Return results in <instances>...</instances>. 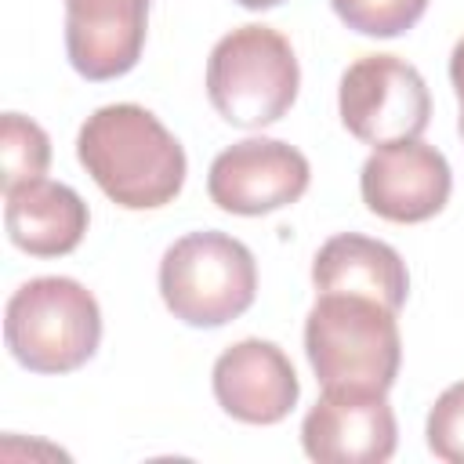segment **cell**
I'll return each instance as SVG.
<instances>
[{"mask_svg": "<svg viewBox=\"0 0 464 464\" xmlns=\"http://www.w3.org/2000/svg\"><path fill=\"white\" fill-rule=\"evenodd\" d=\"M76 156L94 185L123 210H156L185 185L181 141L134 102L94 109L80 134Z\"/></svg>", "mask_w": 464, "mask_h": 464, "instance_id": "6da1fadb", "label": "cell"}, {"mask_svg": "<svg viewBox=\"0 0 464 464\" xmlns=\"http://www.w3.org/2000/svg\"><path fill=\"white\" fill-rule=\"evenodd\" d=\"M304 352L323 388L388 392L402 362L395 312L359 294H319L304 319Z\"/></svg>", "mask_w": 464, "mask_h": 464, "instance_id": "7a4b0ae2", "label": "cell"}, {"mask_svg": "<svg viewBox=\"0 0 464 464\" xmlns=\"http://www.w3.org/2000/svg\"><path fill=\"white\" fill-rule=\"evenodd\" d=\"M4 341L11 355L33 373L80 370L102 341L98 301L69 276L29 279L4 308Z\"/></svg>", "mask_w": 464, "mask_h": 464, "instance_id": "3957f363", "label": "cell"}, {"mask_svg": "<svg viewBox=\"0 0 464 464\" xmlns=\"http://www.w3.org/2000/svg\"><path fill=\"white\" fill-rule=\"evenodd\" d=\"M301 69L290 40L272 25H239L225 33L207 58L210 105L243 130H261L286 116L297 98Z\"/></svg>", "mask_w": 464, "mask_h": 464, "instance_id": "277c9868", "label": "cell"}, {"mask_svg": "<svg viewBox=\"0 0 464 464\" xmlns=\"http://www.w3.org/2000/svg\"><path fill=\"white\" fill-rule=\"evenodd\" d=\"M160 294L188 326H225L254 304L257 265L246 243L228 232H188L160 261Z\"/></svg>", "mask_w": 464, "mask_h": 464, "instance_id": "5b68a950", "label": "cell"}, {"mask_svg": "<svg viewBox=\"0 0 464 464\" xmlns=\"http://www.w3.org/2000/svg\"><path fill=\"white\" fill-rule=\"evenodd\" d=\"M337 109L348 134L377 149L420 138L431 120V94L410 62L395 54H362L341 76Z\"/></svg>", "mask_w": 464, "mask_h": 464, "instance_id": "8992f818", "label": "cell"}, {"mask_svg": "<svg viewBox=\"0 0 464 464\" xmlns=\"http://www.w3.org/2000/svg\"><path fill=\"white\" fill-rule=\"evenodd\" d=\"M308 181L312 167L301 149L279 138H243L214 156L207 192L221 210L257 218L297 203Z\"/></svg>", "mask_w": 464, "mask_h": 464, "instance_id": "52a82bcc", "label": "cell"}, {"mask_svg": "<svg viewBox=\"0 0 464 464\" xmlns=\"http://www.w3.org/2000/svg\"><path fill=\"white\" fill-rule=\"evenodd\" d=\"M395 442V413L373 388H326L301 420V446L319 464H384Z\"/></svg>", "mask_w": 464, "mask_h": 464, "instance_id": "ba28073f", "label": "cell"}, {"mask_svg": "<svg viewBox=\"0 0 464 464\" xmlns=\"http://www.w3.org/2000/svg\"><path fill=\"white\" fill-rule=\"evenodd\" d=\"M359 188H362V203L377 218L417 225L446 207L453 174L435 145H424L420 138H406V141L377 145L366 156L359 170Z\"/></svg>", "mask_w": 464, "mask_h": 464, "instance_id": "9c48e42d", "label": "cell"}, {"mask_svg": "<svg viewBox=\"0 0 464 464\" xmlns=\"http://www.w3.org/2000/svg\"><path fill=\"white\" fill-rule=\"evenodd\" d=\"M210 381L218 406L243 424H279L301 395L286 352L261 337L228 344L218 355Z\"/></svg>", "mask_w": 464, "mask_h": 464, "instance_id": "30bf717a", "label": "cell"}, {"mask_svg": "<svg viewBox=\"0 0 464 464\" xmlns=\"http://www.w3.org/2000/svg\"><path fill=\"white\" fill-rule=\"evenodd\" d=\"M152 0H65L69 65L87 80L130 72L145 47Z\"/></svg>", "mask_w": 464, "mask_h": 464, "instance_id": "8fae6325", "label": "cell"}, {"mask_svg": "<svg viewBox=\"0 0 464 464\" xmlns=\"http://www.w3.org/2000/svg\"><path fill=\"white\" fill-rule=\"evenodd\" d=\"M312 283L319 294H359L388 304L392 312H399L410 294V276L399 250L359 232L330 236L319 246Z\"/></svg>", "mask_w": 464, "mask_h": 464, "instance_id": "7c38bea8", "label": "cell"}, {"mask_svg": "<svg viewBox=\"0 0 464 464\" xmlns=\"http://www.w3.org/2000/svg\"><path fill=\"white\" fill-rule=\"evenodd\" d=\"M87 203L76 188L62 181H25L4 192V225L7 239L33 257H62L80 246L87 232Z\"/></svg>", "mask_w": 464, "mask_h": 464, "instance_id": "4fadbf2b", "label": "cell"}, {"mask_svg": "<svg viewBox=\"0 0 464 464\" xmlns=\"http://www.w3.org/2000/svg\"><path fill=\"white\" fill-rule=\"evenodd\" d=\"M47 163H51L47 130L22 112H4V120H0V170H4L0 185H4V192L44 178Z\"/></svg>", "mask_w": 464, "mask_h": 464, "instance_id": "5bb4252c", "label": "cell"}, {"mask_svg": "<svg viewBox=\"0 0 464 464\" xmlns=\"http://www.w3.org/2000/svg\"><path fill=\"white\" fill-rule=\"evenodd\" d=\"M337 18L362 36H402L420 22L428 0H330Z\"/></svg>", "mask_w": 464, "mask_h": 464, "instance_id": "9a60e30c", "label": "cell"}, {"mask_svg": "<svg viewBox=\"0 0 464 464\" xmlns=\"http://www.w3.org/2000/svg\"><path fill=\"white\" fill-rule=\"evenodd\" d=\"M428 450L446 464H464V381L450 384L428 413Z\"/></svg>", "mask_w": 464, "mask_h": 464, "instance_id": "2e32d148", "label": "cell"}, {"mask_svg": "<svg viewBox=\"0 0 464 464\" xmlns=\"http://www.w3.org/2000/svg\"><path fill=\"white\" fill-rule=\"evenodd\" d=\"M450 80H453V94L464 109V36L453 44V54H450Z\"/></svg>", "mask_w": 464, "mask_h": 464, "instance_id": "e0dca14e", "label": "cell"}, {"mask_svg": "<svg viewBox=\"0 0 464 464\" xmlns=\"http://www.w3.org/2000/svg\"><path fill=\"white\" fill-rule=\"evenodd\" d=\"M236 4H243V7H250V11H265V7H276V4H283V0H236Z\"/></svg>", "mask_w": 464, "mask_h": 464, "instance_id": "ac0fdd59", "label": "cell"}, {"mask_svg": "<svg viewBox=\"0 0 464 464\" xmlns=\"http://www.w3.org/2000/svg\"><path fill=\"white\" fill-rule=\"evenodd\" d=\"M457 127H460V138H464V109H460V116H457Z\"/></svg>", "mask_w": 464, "mask_h": 464, "instance_id": "d6986e66", "label": "cell"}]
</instances>
